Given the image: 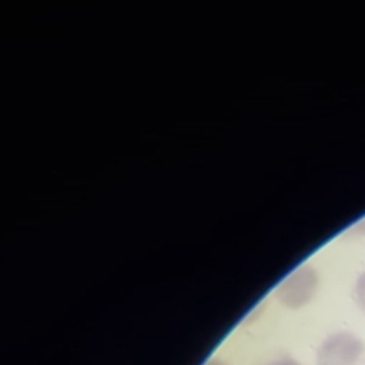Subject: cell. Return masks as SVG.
I'll return each instance as SVG.
<instances>
[{
	"label": "cell",
	"instance_id": "cell-1",
	"mask_svg": "<svg viewBox=\"0 0 365 365\" xmlns=\"http://www.w3.org/2000/svg\"><path fill=\"white\" fill-rule=\"evenodd\" d=\"M365 354V344L351 331H336L318 346L315 365H359Z\"/></svg>",
	"mask_w": 365,
	"mask_h": 365
},
{
	"label": "cell",
	"instance_id": "cell-2",
	"mask_svg": "<svg viewBox=\"0 0 365 365\" xmlns=\"http://www.w3.org/2000/svg\"><path fill=\"white\" fill-rule=\"evenodd\" d=\"M319 272L312 264L295 268L278 287L277 298L289 309H298L309 304L319 288Z\"/></svg>",
	"mask_w": 365,
	"mask_h": 365
},
{
	"label": "cell",
	"instance_id": "cell-3",
	"mask_svg": "<svg viewBox=\"0 0 365 365\" xmlns=\"http://www.w3.org/2000/svg\"><path fill=\"white\" fill-rule=\"evenodd\" d=\"M354 299L361 311L365 312V269L358 274L354 282Z\"/></svg>",
	"mask_w": 365,
	"mask_h": 365
},
{
	"label": "cell",
	"instance_id": "cell-4",
	"mask_svg": "<svg viewBox=\"0 0 365 365\" xmlns=\"http://www.w3.org/2000/svg\"><path fill=\"white\" fill-rule=\"evenodd\" d=\"M346 234L351 235V237H355V238H358V237H365V215H364L361 220H356V221L349 227V230L346 231Z\"/></svg>",
	"mask_w": 365,
	"mask_h": 365
},
{
	"label": "cell",
	"instance_id": "cell-5",
	"mask_svg": "<svg viewBox=\"0 0 365 365\" xmlns=\"http://www.w3.org/2000/svg\"><path fill=\"white\" fill-rule=\"evenodd\" d=\"M267 365H301L298 361H295L294 358H279V359H275Z\"/></svg>",
	"mask_w": 365,
	"mask_h": 365
},
{
	"label": "cell",
	"instance_id": "cell-6",
	"mask_svg": "<svg viewBox=\"0 0 365 365\" xmlns=\"http://www.w3.org/2000/svg\"><path fill=\"white\" fill-rule=\"evenodd\" d=\"M204 365H230V364H227V362H224V361H221V359H210V361L205 362Z\"/></svg>",
	"mask_w": 365,
	"mask_h": 365
}]
</instances>
